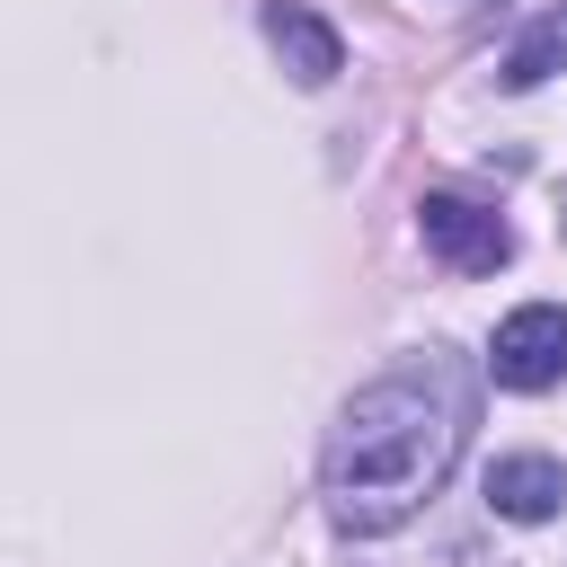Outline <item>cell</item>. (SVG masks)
Returning a JSON list of instances; mask_svg holds the SVG:
<instances>
[{
  "instance_id": "8992f818",
  "label": "cell",
  "mask_w": 567,
  "mask_h": 567,
  "mask_svg": "<svg viewBox=\"0 0 567 567\" xmlns=\"http://www.w3.org/2000/svg\"><path fill=\"white\" fill-rule=\"evenodd\" d=\"M549 71H567V0H549V9L505 44V62H496V80H505V89H540Z\"/></svg>"
},
{
  "instance_id": "3957f363",
  "label": "cell",
  "mask_w": 567,
  "mask_h": 567,
  "mask_svg": "<svg viewBox=\"0 0 567 567\" xmlns=\"http://www.w3.org/2000/svg\"><path fill=\"white\" fill-rule=\"evenodd\" d=\"M416 239H425V257H443L452 275H496V266L514 257V221L487 213V204H470V195H425V204H416Z\"/></svg>"
},
{
  "instance_id": "277c9868",
  "label": "cell",
  "mask_w": 567,
  "mask_h": 567,
  "mask_svg": "<svg viewBox=\"0 0 567 567\" xmlns=\"http://www.w3.org/2000/svg\"><path fill=\"white\" fill-rule=\"evenodd\" d=\"M266 44L284 53V71H292L301 89H328V80L346 71V35H337L319 9H301V0H275V9H266Z\"/></svg>"
},
{
  "instance_id": "7a4b0ae2",
  "label": "cell",
  "mask_w": 567,
  "mask_h": 567,
  "mask_svg": "<svg viewBox=\"0 0 567 567\" xmlns=\"http://www.w3.org/2000/svg\"><path fill=\"white\" fill-rule=\"evenodd\" d=\"M487 381L496 390H549V381H567V310L558 301L505 310L496 337H487Z\"/></svg>"
},
{
  "instance_id": "6da1fadb",
  "label": "cell",
  "mask_w": 567,
  "mask_h": 567,
  "mask_svg": "<svg viewBox=\"0 0 567 567\" xmlns=\"http://www.w3.org/2000/svg\"><path fill=\"white\" fill-rule=\"evenodd\" d=\"M470 425H478V381L443 346H425V354L390 363L381 381H363L346 399V416L328 425V452H319V487H328L337 532H354V540L399 532L452 478Z\"/></svg>"
},
{
  "instance_id": "5b68a950",
  "label": "cell",
  "mask_w": 567,
  "mask_h": 567,
  "mask_svg": "<svg viewBox=\"0 0 567 567\" xmlns=\"http://www.w3.org/2000/svg\"><path fill=\"white\" fill-rule=\"evenodd\" d=\"M567 505V470L549 461V452H505V461H487V514H505V523H549Z\"/></svg>"
}]
</instances>
